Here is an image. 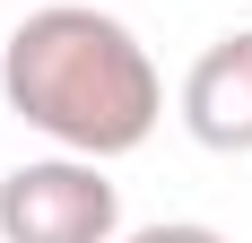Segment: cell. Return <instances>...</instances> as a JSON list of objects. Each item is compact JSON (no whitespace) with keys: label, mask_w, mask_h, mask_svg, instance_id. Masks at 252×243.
I'll return each mask as SVG.
<instances>
[{"label":"cell","mask_w":252,"mask_h":243,"mask_svg":"<svg viewBox=\"0 0 252 243\" xmlns=\"http://www.w3.org/2000/svg\"><path fill=\"white\" fill-rule=\"evenodd\" d=\"M0 96L26 130H44L70 156H130V148H148L157 113H165L148 44L87 0H52V9L18 18L9 52H0Z\"/></svg>","instance_id":"1"},{"label":"cell","mask_w":252,"mask_h":243,"mask_svg":"<svg viewBox=\"0 0 252 243\" xmlns=\"http://www.w3.org/2000/svg\"><path fill=\"white\" fill-rule=\"evenodd\" d=\"M122 191L104 182V156H35L0 174V243H113Z\"/></svg>","instance_id":"2"},{"label":"cell","mask_w":252,"mask_h":243,"mask_svg":"<svg viewBox=\"0 0 252 243\" xmlns=\"http://www.w3.org/2000/svg\"><path fill=\"white\" fill-rule=\"evenodd\" d=\"M183 130L218 156H252V26L218 35L183 78Z\"/></svg>","instance_id":"3"},{"label":"cell","mask_w":252,"mask_h":243,"mask_svg":"<svg viewBox=\"0 0 252 243\" xmlns=\"http://www.w3.org/2000/svg\"><path fill=\"white\" fill-rule=\"evenodd\" d=\"M122 243H226L218 226H191V217H174V226H139V235H122Z\"/></svg>","instance_id":"4"}]
</instances>
